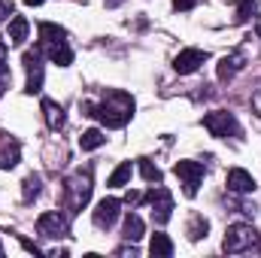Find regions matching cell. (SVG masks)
Instances as JSON below:
<instances>
[{
    "label": "cell",
    "mask_w": 261,
    "mask_h": 258,
    "mask_svg": "<svg viewBox=\"0 0 261 258\" xmlns=\"http://www.w3.org/2000/svg\"><path fill=\"white\" fill-rule=\"evenodd\" d=\"M130 173H134L130 161H125V164H119V167L113 170V176H110V186H113V189H122V186H128V183H130Z\"/></svg>",
    "instance_id": "obj_20"
},
{
    "label": "cell",
    "mask_w": 261,
    "mask_h": 258,
    "mask_svg": "<svg viewBox=\"0 0 261 258\" xmlns=\"http://www.w3.org/2000/svg\"><path fill=\"white\" fill-rule=\"evenodd\" d=\"M143 200V194L140 192H128V203H140Z\"/></svg>",
    "instance_id": "obj_29"
},
{
    "label": "cell",
    "mask_w": 261,
    "mask_h": 258,
    "mask_svg": "<svg viewBox=\"0 0 261 258\" xmlns=\"http://www.w3.org/2000/svg\"><path fill=\"white\" fill-rule=\"evenodd\" d=\"M103 143H107V137H103V131H97V128L85 131V134L79 137V149H82V152H91V149H100Z\"/></svg>",
    "instance_id": "obj_17"
},
{
    "label": "cell",
    "mask_w": 261,
    "mask_h": 258,
    "mask_svg": "<svg viewBox=\"0 0 261 258\" xmlns=\"http://www.w3.org/2000/svg\"><path fill=\"white\" fill-rule=\"evenodd\" d=\"M64 28H58V24H49V21H43L40 24V46H55V43H64Z\"/></svg>",
    "instance_id": "obj_14"
},
{
    "label": "cell",
    "mask_w": 261,
    "mask_h": 258,
    "mask_svg": "<svg viewBox=\"0 0 261 258\" xmlns=\"http://www.w3.org/2000/svg\"><path fill=\"white\" fill-rule=\"evenodd\" d=\"M40 49H46V55L52 58V64H58V67H70V64H73V52L67 49V43H55V46H40Z\"/></svg>",
    "instance_id": "obj_13"
},
{
    "label": "cell",
    "mask_w": 261,
    "mask_h": 258,
    "mask_svg": "<svg viewBox=\"0 0 261 258\" xmlns=\"http://www.w3.org/2000/svg\"><path fill=\"white\" fill-rule=\"evenodd\" d=\"M64 192H67V207H70L73 213L82 210V207L88 203V197H91V176H88V173H76L73 179H67Z\"/></svg>",
    "instance_id": "obj_3"
},
{
    "label": "cell",
    "mask_w": 261,
    "mask_h": 258,
    "mask_svg": "<svg viewBox=\"0 0 261 258\" xmlns=\"http://www.w3.org/2000/svg\"><path fill=\"white\" fill-rule=\"evenodd\" d=\"M149 252H152L155 258H170L173 255V243H170V237H167V234H155L152 243H149Z\"/></svg>",
    "instance_id": "obj_16"
},
{
    "label": "cell",
    "mask_w": 261,
    "mask_h": 258,
    "mask_svg": "<svg viewBox=\"0 0 261 258\" xmlns=\"http://www.w3.org/2000/svg\"><path fill=\"white\" fill-rule=\"evenodd\" d=\"M40 186H43L40 176H28V179H24V200L37 197V194H40Z\"/></svg>",
    "instance_id": "obj_23"
},
{
    "label": "cell",
    "mask_w": 261,
    "mask_h": 258,
    "mask_svg": "<svg viewBox=\"0 0 261 258\" xmlns=\"http://www.w3.org/2000/svg\"><path fill=\"white\" fill-rule=\"evenodd\" d=\"M140 237H143V219H140L137 213H128V216H125V240L137 243Z\"/></svg>",
    "instance_id": "obj_19"
},
{
    "label": "cell",
    "mask_w": 261,
    "mask_h": 258,
    "mask_svg": "<svg viewBox=\"0 0 261 258\" xmlns=\"http://www.w3.org/2000/svg\"><path fill=\"white\" fill-rule=\"evenodd\" d=\"M24 3H28V6H40L43 0H24Z\"/></svg>",
    "instance_id": "obj_30"
},
{
    "label": "cell",
    "mask_w": 261,
    "mask_h": 258,
    "mask_svg": "<svg viewBox=\"0 0 261 258\" xmlns=\"http://www.w3.org/2000/svg\"><path fill=\"white\" fill-rule=\"evenodd\" d=\"M255 9V0H237V21H246Z\"/></svg>",
    "instance_id": "obj_24"
},
{
    "label": "cell",
    "mask_w": 261,
    "mask_h": 258,
    "mask_svg": "<svg viewBox=\"0 0 261 258\" xmlns=\"http://www.w3.org/2000/svg\"><path fill=\"white\" fill-rule=\"evenodd\" d=\"M203 128L213 137H231V134H237V119L225 110H216V113L203 116Z\"/></svg>",
    "instance_id": "obj_6"
},
{
    "label": "cell",
    "mask_w": 261,
    "mask_h": 258,
    "mask_svg": "<svg viewBox=\"0 0 261 258\" xmlns=\"http://www.w3.org/2000/svg\"><path fill=\"white\" fill-rule=\"evenodd\" d=\"M28 31H31V24H28V18H21V15H15V18L9 21V31H6V40H9L12 46H21V43L28 40Z\"/></svg>",
    "instance_id": "obj_12"
},
{
    "label": "cell",
    "mask_w": 261,
    "mask_h": 258,
    "mask_svg": "<svg viewBox=\"0 0 261 258\" xmlns=\"http://www.w3.org/2000/svg\"><path fill=\"white\" fill-rule=\"evenodd\" d=\"M24 67H28V94L43 91V64H40V52H24Z\"/></svg>",
    "instance_id": "obj_10"
},
{
    "label": "cell",
    "mask_w": 261,
    "mask_h": 258,
    "mask_svg": "<svg viewBox=\"0 0 261 258\" xmlns=\"http://www.w3.org/2000/svg\"><path fill=\"white\" fill-rule=\"evenodd\" d=\"M252 246H258V231H255L252 225L237 222V225L228 228V234H225V252L237 255V252H246V249H252Z\"/></svg>",
    "instance_id": "obj_2"
},
{
    "label": "cell",
    "mask_w": 261,
    "mask_h": 258,
    "mask_svg": "<svg viewBox=\"0 0 261 258\" xmlns=\"http://www.w3.org/2000/svg\"><path fill=\"white\" fill-rule=\"evenodd\" d=\"M140 176H143L146 183H161V170H158L152 161H146V158H140Z\"/></svg>",
    "instance_id": "obj_22"
},
{
    "label": "cell",
    "mask_w": 261,
    "mask_h": 258,
    "mask_svg": "<svg viewBox=\"0 0 261 258\" xmlns=\"http://www.w3.org/2000/svg\"><path fill=\"white\" fill-rule=\"evenodd\" d=\"M43 113H46V125L52 131H58V128H64V110L55 104V100H43Z\"/></svg>",
    "instance_id": "obj_15"
},
{
    "label": "cell",
    "mask_w": 261,
    "mask_h": 258,
    "mask_svg": "<svg viewBox=\"0 0 261 258\" xmlns=\"http://www.w3.org/2000/svg\"><path fill=\"white\" fill-rule=\"evenodd\" d=\"M258 34H261V24H258Z\"/></svg>",
    "instance_id": "obj_33"
},
{
    "label": "cell",
    "mask_w": 261,
    "mask_h": 258,
    "mask_svg": "<svg viewBox=\"0 0 261 258\" xmlns=\"http://www.w3.org/2000/svg\"><path fill=\"white\" fill-rule=\"evenodd\" d=\"M6 82H9V67L3 64V49H0V91H3Z\"/></svg>",
    "instance_id": "obj_27"
},
{
    "label": "cell",
    "mask_w": 261,
    "mask_h": 258,
    "mask_svg": "<svg viewBox=\"0 0 261 258\" xmlns=\"http://www.w3.org/2000/svg\"><path fill=\"white\" fill-rule=\"evenodd\" d=\"M228 189L237 194H249V192H255V179L243 167H234V170H228Z\"/></svg>",
    "instance_id": "obj_11"
},
{
    "label": "cell",
    "mask_w": 261,
    "mask_h": 258,
    "mask_svg": "<svg viewBox=\"0 0 261 258\" xmlns=\"http://www.w3.org/2000/svg\"><path fill=\"white\" fill-rule=\"evenodd\" d=\"M240 67H243V55H240V52H237V55H225V58L219 61V79H231Z\"/></svg>",
    "instance_id": "obj_18"
},
{
    "label": "cell",
    "mask_w": 261,
    "mask_h": 258,
    "mask_svg": "<svg viewBox=\"0 0 261 258\" xmlns=\"http://www.w3.org/2000/svg\"><path fill=\"white\" fill-rule=\"evenodd\" d=\"M119 213H122V200H116V197H103L100 203H97V210H94V225L97 228H110L116 219H119Z\"/></svg>",
    "instance_id": "obj_7"
},
{
    "label": "cell",
    "mask_w": 261,
    "mask_h": 258,
    "mask_svg": "<svg viewBox=\"0 0 261 258\" xmlns=\"http://www.w3.org/2000/svg\"><path fill=\"white\" fill-rule=\"evenodd\" d=\"M15 164H18V152H15V149L0 155V167H15Z\"/></svg>",
    "instance_id": "obj_25"
},
{
    "label": "cell",
    "mask_w": 261,
    "mask_h": 258,
    "mask_svg": "<svg viewBox=\"0 0 261 258\" xmlns=\"http://www.w3.org/2000/svg\"><path fill=\"white\" fill-rule=\"evenodd\" d=\"M146 200L152 203V216H155V222H158V225H167L170 216H173V197H170V192H167L164 186H155L152 192L146 194Z\"/></svg>",
    "instance_id": "obj_4"
},
{
    "label": "cell",
    "mask_w": 261,
    "mask_h": 258,
    "mask_svg": "<svg viewBox=\"0 0 261 258\" xmlns=\"http://www.w3.org/2000/svg\"><path fill=\"white\" fill-rule=\"evenodd\" d=\"M206 231H210V222H206L200 213H195L192 222H189V237H192V240H200V237H206Z\"/></svg>",
    "instance_id": "obj_21"
},
{
    "label": "cell",
    "mask_w": 261,
    "mask_h": 258,
    "mask_svg": "<svg viewBox=\"0 0 261 258\" xmlns=\"http://www.w3.org/2000/svg\"><path fill=\"white\" fill-rule=\"evenodd\" d=\"M0 255H3V243H0Z\"/></svg>",
    "instance_id": "obj_32"
},
{
    "label": "cell",
    "mask_w": 261,
    "mask_h": 258,
    "mask_svg": "<svg viewBox=\"0 0 261 258\" xmlns=\"http://www.w3.org/2000/svg\"><path fill=\"white\" fill-rule=\"evenodd\" d=\"M173 173L182 179V189H186V194H189V197H195L197 186H200V179H203V164H200V161H176Z\"/></svg>",
    "instance_id": "obj_5"
},
{
    "label": "cell",
    "mask_w": 261,
    "mask_h": 258,
    "mask_svg": "<svg viewBox=\"0 0 261 258\" xmlns=\"http://www.w3.org/2000/svg\"><path fill=\"white\" fill-rule=\"evenodd\" d=\"M116 3H122V0H107V6H116Z\"/></svg>",
    "instance_id": "obj_31"
},
{
    "label": "cell",
    "mask_w": 261,
    "mask_h": 258,
    "mask_svg": "<svg viewBox=\"0 0 261 258\" xmlns=\"http://www.w3.org/2000/svg\"><path fill=\"white\" fill-rule=\"evenodd\" d=\"M37 231L43 237H61V234H67V219L61 213H43L37 219Z\"/></svg>",
    "instance_id": "obj_9"
},
{
    "label": "cell",
    "mask_w": 261,
    "mask_h": 258,
    "mask_svg": "<svg viewBox=\"0 0 261 258\" xmlns=\"http://www.w3.org/2000/svg\"><path fill=\"white\" fill-rule=\"evenodd\" d=\"M82 113L100 119L107 128H125L134 116V97L125 91H110L103 104H82Z\"/></svg>",
    "instance_id": "obj_1"
},
{
    "label": "cell",
    "mask_w": 261,
    "mask_h": 258,
    "mask_svg": "<svg viewBox=\"0 0 261 258\" xmlns=\"http://www.w3.org/2000/svg\"><path fill=\"white\" fill-rule=\"evenodd\" d=\"M195 3L197 0H173V9H182V12H186V9H192Z\"/></svg>",
    "instance_id": "obj_28"
},
{
    "label": "cell",
    "mask_w": 261,
    "mask_h": 258,
    "mask_svg": "<svg viewBox=\"0 0 261 258\" xmlns=\"http://www.w3.org/2000/svg\"><path fill=\"white\" fill-rule=\"evenodd\" d=\"M12 9H15V3H12V0H0V21H3V18H9V15H12Z\"/></svg>",
    "instance_id": "obj_26"
},
{
    "label": "cell",
    "mask_w": 261,
    "mask_h": 258,
    "mask_svg": "<svg viewBox=\"0 0 261 258\" xmlns=\"http://www.w3.org/2000/svg\"><path fill=\"white\" fill-rule=\"evenodd\" d=\"M203 61H206V52H203V49H182V52L173 58V70L182 73V76H189V73H195Z\"/></svg>",
    "instance_id": "obj_8"
}]
</instances>
